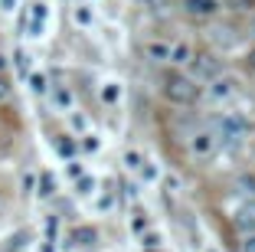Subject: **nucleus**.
<instances>
[{"mask_svg":"<svg viewBox=\"0 0 255 252\" xmlns=\"http://www.w3.org/2000/svg\"><path fill=\"white\" fill-rule=\"evenodd\" d=\"M164 95L170 98L173 105H190L200 95V85H196L187 72H167L164 75Z\"/></svg>","mask_w":255,"mask_h":252,"instance_id":"obj_1","label":"nucleus"},{"mask_svg":"<svg viewBox=\"0 0 255 252\" xmlns=\"http://www.w3.org/2000/svg\"><path fill=\"white\" fill-rule=\"evenodd\" d=\"M213 134H216V141H242L249 134V118L246 115H239V111H223L216 121H213Z\"/></svg>","mask_w":255,"mask_h":252,"instance_id":"obj_2","label":"nucleus"},{"mask_svg":"<svg viewBox=\"0 0 255 252\" xmlns=\"http://www.w3.org/2000/svg\"><path fill=\"white\" fill-rule=\"evenodd\" d=\"M187 66H190V79L200 85V82H213V79H219L223 75V59H216L213 52H193L187 59Z\"/></svg>","mask_w":255,"mask_h":252,"instance_id":"obj_3","label":"nucleus"},{"mask_svg":"<svg viewBox=\"0 0 255 252\" xmlns=\"http://www.w3.org/2000/svg\"><path fill=\"white\" fill-rule=\"evenodd\" d=\"M216 148H219V141H216V134L213 131H196L193 138H190V154L193 157H213L216 154Z\"/></svg>","mask_w":255,"mask_h":252,"instance_id":"obj_4","label":"nucleus"},{"mask_svg":"<svg viewBox=\"0 0 255 252\" xmlns=\"http://www.w3.org/2000/svg\"><path fill=\"white\" fill-rule=\"evenodd\" d=\"M183 10L187 16H196V20H206L219 10V0H183Z\"/></svg>","mask_w":255,"mask_h":252,"instance_id":"obj_5","label":"nucleus"},{"mask_svg":"<svg viewBox=\"0 0 255 252\" xmlns=\"http://www.w3.org/2000/svg\"><path fill=\"white\" fill-rule=\"evenodd\" d=\"M236 92H239V89H236V82L226 79V75H219V79L210 82V98H213V102H229Z\"/></svg>","mask_w":255,"mask_h":252,"instance_id":"obj_6","label":"nucleus"},{"mask_svg":"<svg viewBox=\"0 0 255 252\" xmlns=\"http://www.w3.org/2000/svg\"><path fill=\"white\" fill-rule=\"evenodd\" d=\"M236 230L246 233V236L255 233V203H246V207L236 210Z\"/></svg>","mask_w":255,"mask_h":252,"instance_id":"obj_7","label":"nucleus"},{"mask_svg":"<svg viewBox=\"0 0 255 252\" xmlns=\"http://www.w3.org/2000/svg\"><path fill=\"white\" fill-rule=\"evenodd\" d=\"M98 239V233L92 230V226H79V230H72V243L75 246H92Z\"/></svg>","mask_w":255,"mask_h":252,"instance_id":"obj_8","label":"nucleus"},{"mask_svg":"<svg viewBox=\"0 0 255 252\" xmlns=\"http://www.w3.org/2000/svg\"><path fill=\"white\" fill-rule=\"evenodd\" d=\"M102 98H105L108 105H115L121 98V85L118 82H105V89H102Z\"/></svg>","mask_w":255,"mask_h":252,"instance_id":"obj_9","label":"nucleus"},{"mask_svg":"<svg viewBox=\"0 0 255 252\" xmlns=\"http://www.w3.org/2000/svg\"><path fill=\"white\" fill-rule=\"evenodd\" d=\"M193 52H190V46L187 43H177V46H170V59L173 62H187Z\"/></svg>","mask_w":255,"mask_h":252,"instance_id":"obj_10","label":"nucleus"},{"mask_svg":"<svg viewBox=\"0 0 255 252\" xmlns=\"http://www.w3.org/2000/svg\"><path fill=\"white\" fill-rule=\"evenodd\" d=\"M43 20H46V7H43V3H36V10H33V36L43 33Z\"/></svg>","mask_w":255,"mask_h":252,"instance_id":"obj_11","label":"nucleus"},{"mask_svg":"<svg viewBox=\"0 0 255 252\" xmlns=\"http://www.w3.org/2000/svg\"><path fill=\"white\" fill-rule=\"evenodd\" d=\"M147 56H154V59H170V46L150 43V46H147Z\"/></svg>","mask_w":255,"mask_h":252,"instance_id":"obj_12","label":"nucleus"},{"mask_svg":"<svg viewBox=\"0 0 255 252\" xmlns=\"http://www.w3.org/2000/svg\"><path fill=\"white\" fill-rule=\"evenodd\" d=\"M229 33H233V30H213V43H223V46H233V43H236V39H233V36H229Z\"/></svg>","mask_w":255,"mask_h":252,"instance_id":"obj_13","label":"nucleus"},{"mask_svg":"<svg viewBox=\"0 0 255 252\" xmlns=\"http://www.w3.org/2000/svg\"><path fill=\"white\" fill-rule=\"evenodd\" d=\"M7 95H10V79H7V75H0V102H3Z\"/></svg>","mask_w":255,"mask_h":252,"instance_id":"obj_14","label":"nucleus"},{"mask_svg":"<svg viewBox=\"0 0 255 252\" xmlns=\"http://www.w3.org/2000/svg\"><path fill=\"white\" fill-rule=\"evenodd\" d=\"M242 252H255V233H252V236H246V243H242Z\"/></svg>","mask_w":255,"mask_h":252,"instance_id":"obj_15","label":"nucleus"},{"mask_svg":"<svg viewBox=\"0 0 255 252\" xmlns=\"http://www.w3.org/2000/svg\"><path fill=\"white\" fill-rule=\"evenodd\" d=\"M33 89H36V92H46V79H43V75H33Z\"/></svg>","mask_w":255,"mask_h":252,"instance_id":"obj_16","label":"nucleus"},{"mask_svg":"<svg viewBox=\"0 0 255 252\" xmlns=\"http://www.w3.org/2000/svg\"><path fill=\"white\" fill-rule=\"evenodd\" d=\"M75 20L79 23H92V16H89V10H75Z\"/></svg>","mask_w":255,"mask_h":252,"instance_id":"obj_17","label":"nucleus"},{"mask_svg":"<svg viewBox=\"0 0 255 252\" xmlns=\"http://www.w3.org/2000/svg\"><path fill=\"white\" fill-rule=\"evenodd\" d=\"M56 102H59L62 108H69V92H56Z\"/></svg>","mask_w":255,"mask_h":252,"instance_id":"obj_18","label":"nucleus"},{"mask_svg":"<svg viewBox=\"0 0 255 252\" xmlns=\"http://www.w3.org/2000/svg\"><path fill=\"white\" fill-rule=\"evenodd\" d=\"M13 3H16V0H0V7H3V10H13Z\"/></svg>","mask_w":255,"mask_h":252,"instance_id":"obj_19","label":"nucleus"},{"mask_svg":"<svg viewBox=\"0 0 255 252\" xmlns=\"http://www.w3.org/2000/svg\"><path fill=\"white\" fill-rule=\"evenodd\" d=\"M249 69H252V72H255V49L249 52Z\"/></svg>","mask_w":255,"mask_h":252,"instance_id":"obj_20","label":"nucleus"},{"mask_svg":"<svg viewBox=\"0 0 255 252\" xmlns=\"http://www.w3.org/2000/svg\"><path fill=\"white\" fill-rule=\"evenodd\" d=\"M3 69H7V56L0 52V75H3Z\"/></svg>","mask_w":255,"mask_h":252,"instance_id":"obj_21","label":"nucleus"},{"mask_svg":"<svg viewBox=\"0 0 255 252\" xmlns=\"http://www.w3.org/2000/svg\"><path fill=\"white\" fill-rule=\"evenodd\" d=\"M210 252H213V249H210Z\"/></svg>","mask_w":255,"mask_h":252,"instance_id":"obj_22","label":"nucleus"}]
</instances>
